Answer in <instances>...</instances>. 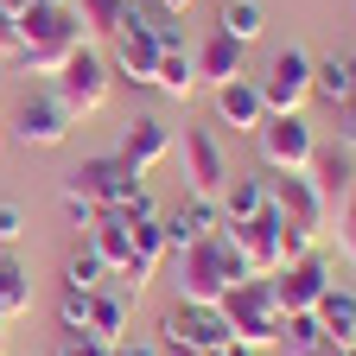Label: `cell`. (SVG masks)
I'll list each match as a JSON object with an SVG mask.
<instances>
[{"label": "cell", "mask_w": 356, "mask_h": 356, "mask_svg": "<svg viewBox=\"0 0 356 356\" xmlns=\"http://www.w3.org/2000/svg\"><path fill=\"white\" fill-rule=\"evenodd\" d=\"M172 261H178V299H185V305H222V293H229L236 280H248L242 254L229 248L222 229L204 236V242H191V248H178Z\"/></svg>", "instance_id": "obj_1"}, {"label": "cell", "mask_w": 356, "mask_h": 356, "mask_svg": "<svg viewBox=\"0 0 356 356\" xmlns=\"http://www.w3.org/2000/svg\"><path fill=\"white\" fill-rule=\"evenodd\" d=\"M222 318H229V343L280 350L286 312H280V299H274V280H236L229 293H222Z\"/></svg>", "instance_id": "obj_2"}, {"label": "cell", "mask_w": 356, "mask_h": 356, "mask_svg": "<svg viewBox=\"0 0 356 356\" xmlns=\"http://www.w3.org/2000/svg\"><path fill=\"white\" fill-rule=\"evenodd\" d=\"M267 210L299 222V229H312V236H331V222H337L325 191L312 185V172H267Z\"/></svg>", "instance_id": "obj_3"}, {"label": "cell", "mask_w": 356, "mask_h": 356, "mask_svg": "<svg viewBox=\"0 0 356 356\" xmlns=\"http://www.w3.org/2000/svg\"><path fill=\"white\" fill-rule=\"evenodd\" d=\"M254 140L267 172H312V159H318V127L305 115H267Z\"/></svg>", "instance_id": "obj_4"}, {"label": "cell", "mask_w": 356, "mask_h": 356, "mask_svg": "<svg viewBox=\"0 0 356 356\" xmlns=\"http://www.w3.org/2000/svg\"><path fill=\"white\" fill-rule=\"evenodd\" d=\"M254 83H261L267 115H305V102H312V51L305 44H286V51L267 58V76H254Z\"/></svg>", "instance_id": "obj_5"}, {"label": "cell", "mask_w": 356, "mask_h": 356, "mask_svg": "<svg viewBox=\"0 0 356 356\" xmlns=\"http://www.w3.org/2000/svg\"><path fill=\"white\" fill-rule=\"evenodd\" d=\"M229 343V318H222V305H185L178 299L165 318H159V350H222Z\"/></svg>", "instance_id": "obj_6"}, {"label": "cell", "mask_w": 356, "mask_h": 356, "mask_svg": "<svg viewBox=\"0 0 356 356\" xmlns=\"http://www.w3.org/2000/svg\"><path fill=\"white\" fill-rule=\"evenodd\" d=\"M172 159L185 165V191L191 197H222V185H229V153H222V140L210 127H185V140L172 147Z\"/></svg>", "instance_id": "obj_7"}, {"label": "cell", "mask_w": 356, "mask_h": 356, "mask_svg": "<svg viewBox=\"0 0 356 356\" xmlns=\"http://www.w3.org/2000/svg\"><path fill=\"white\" fill-rule=\"evenodd\" d=\"M108 83H115V70H108V58H96V51H89V44H83V51L51 76V89H58V102L83 121V115H96L102 102H108Z\"/></svg>", "instance_id": "obj_8"}, {"label": "cell", "mask_w": 356, "mask_h": 356, "mask_svg": "<svg viewBox=\"0 0 356 356\" xmlns=\"http://www.w3.org/2000/svg\"><path fill=\"white\" fill-rule=\"evenodd\" d=\"M64 185H76V191H83L89 204H96V210H121V204H127L134 191L147 185V178L134 172V165H121L115 153H96V159H83V165H76V172L64 178Z\"/></svg>", "instance_id": "obj_9"}, {"label": "cell", "mask_w": 356, "mask_h": 356, "mask_svg": "<svg viewBox=\"0 0 356 356\" xmlns=\"http://www.w3.org/2000/svg\"><path fill=\"white\" fill-rule=\"evenodd\" d=\"M70 127H76V115L58 102V89H51V83L32 89V96L13 108V134H19V147H64V140H70Z\"/></svg>", "instance_id": "obj_10"}, {"label": "cell", "mask_w": 356, "mask_h": 356, "mask_svg": "<svg viewBox=\"0 0 356 356\" xmlns=\"http://www.w3.org/2000/svg\"><path fill=\"white\" fill-rule=\"evenodd\" d=\"M222 236H229V248L242 254L248 280H274L280 267H286V261H280V216H274V210H261L254 222H229Z\"/></svg>", "instance_id": "obj_11"}, {"label": "cell", "mask_w": 356, "mask_h": 356, "mask_svg": "<svg viewBox=\"0 0 356 356\" xmlns=\"http://www.w3.org/2000/svg\"><path fill=\"white\" fill-rule=\"evenodd\" d=\"M19 38L26 44H83V13L76 0H32V7L19 13Z\"/></svg>", "instance_id": "obj_12"}, {"label": "cell", "mask_w": 356, "mask_h": 356, "mask_svg": "<svg viewBox=\"0 0 356 356\" xmlns=\"http://www.w3.org/2000/svg\"><path fill=\"white\" fill-rule=\"evenodd\" d=\"M172 147H178V134L159 121V115H134L127 121V134H121V147H115V159L121 165H134V172H153V165H165L172 159Z\"/></svg>", "instance_id": "obj_13"}, {"label": "cell", "mask_w": 356, "mask_h": 356, "mask_svg": "<svg viewBox=\"0 0 356 356\" xmlns=\"http://www.w3.org/2000/svg\"><path fill=\"white\" fill-rule=\"evenodd\" d=\"M325 286H331V267L318 261V254H305V261H286L280 274H274V299H280V312L293 318V312H312L325 299Z\"/></svg>", "instance_id": "obj_14"}, {"label": "cell", "mask_w": 356, "mask_h": 356, "mask_svg": "<svg viewBox=\"0 0 356 356\" xmlns=\"http://www.w3.org/2000/svg\"><path fill=\"white\" fill-rule=\"evenodd\" d=\"M210 96H216V121H222V127H236V134H261L267 102H261V83H254V76H229V83H216Z\"/></svg>", "instance_id": "obj_15"}, {"label": "cell", "mask_w": 356, "mask_h": 356, "mask_svg": "<svg viewBox=\"0 0 356 356\" xmlns=\"http://www.w3.org/2000/svg\"><path fill=\"white\" fill-rule=\"evenodd\" d=\"M222 229V204L216 197H185L172 216H165V248L178 254V248H191V242H204V236H216ZM165 254V261H172Z\"/></svg>", "instance_id": "obj_16"}, {"label": "cell", "mask_w": 356, "mask_h": 356, "mask_svg": "<svg viewBox=\"0 0 356 356\" xmlns=\"http://www.w3.org/2000/svg\"><path fill=\"white\" fill-rule=\"evenodd\" d=\"M83 248L89 254H96L102 267H108V280L121 274V267L134 261V236H127V216H115V210H102L96 222H89V229H83Z\"/></svg>", "instance_id": "obj_17"}, {"label": "cell", "mask_w": 356, "mask_h": 356, "mask_svg": "<svg viewBox=\"0 0 356 356\" xmlns=\"http://www.w3.org/2000/svg\"><path fill=\"white\" fill-rule=\"evenodd\" d=\"M134 325V299L121 286H102V293H89V331L83 337H96V343H121Z\"/></svg>", "instance_id": "obj_18"}, {"label": "cell", "mask_w": 356, "mask_h": 356, "mask_svg": "<svg viewBox=\"0 0 356 356\" xmlns=\"http://www.w3.org/2000/svg\"><path fill=\"white\" fill-rule=\"evenodd\" d=\"M191 58H197V76H204L210 89H216V83H229V76H248V70H242L248 44H236L229 32H210V38L197 44V51H191Z\"/></svg>", "instance_id": "obj_19"}, {"label": "cell", "mask_w": 356, "mask_h": 356, "mask_svg": "<svg viewBox=\"0 0 356 356\" xmlns=\"http://www.w3.org/2000/svg\"><path fill=\"white\" fill-rule=\"evenodd\" d=\"M318 312V325H325V337H331V350H356V293L350 286H325V299L312 305Z\"/></svg>", "instance_id": "obj_20"}, {"label": "cell", "mask_w": 356, "mask_h": 356, "mask_svg": "<svg viewBox=\"0 0 356 356\" xmlns=\"http://www.w3.org/2000/svg\"><path fill=\"white\" fill-rule=\"evenodd\" d=\"M216 204H222V229H229V222H254L267 210V172H236Z\"/></svg>", "instance_id": "obj_21"}, {"label": "cell", "mask_w": 356, "mask_h": 356, "mask_svg": "<svg viewBox=\"0 0 356 356\" xmlns=\"http://www.w3.org/2000/svg\"><path fill=\"white\" fill-rule=\"evenodd\" d=\"M312 185L325 191V204H331V210H343V204H350V191H356L350 153H343V147H331V153L318 147V159H312Z\"/></svg>", "instance_id": "obj_22"}, {"label": "cell", "mask_w": 356, "mask_h": 356, "mask_svg": "<svg viewBox=\"0 0 356 356\" xmlns=\"http://www.w3.org/2000/svg\"><path fill=\"white\" fill-rule=\"evenodd\" d=\"M153 89H159V96H172V102H191L197 89H204L197 58H191V51H165V58H159V70H153Z\"/></svg>", "instance_id": "obj_23"}, {"label": "cell", "mask_w": 356, "mask_h": 356, "mask_svg": "<svg viewBox=\"0 0 356 356\" xmlns=\"http://www.w3.org/2000/svg\"><path fill=\"white\" fill-rule=\"evenodd\" d=\"M32 312V274H26V261H13V248H0V318H26Z\"/></svg>", "instance_id": "obj_24"}, {"label": "cell", "mask_w": 356, "mask_h": 356, "mask_svg": "<svg viewBox=\"0 0 356 356\" xmlns=\"http://www.w3.org/2000/svg\"><path fill=\"white\" fill-rule=\"evenodd\" d=\"M280 350L286 356H337L331 337H325V325H318V312H293L286 331H280Z\"/></svg>", "instance_id": "obj_25"}, {"label": "cell", "mask_w": 356, "mask_h": 356, "mask_svg": "<svg viewBox=\"0 0 356 356\" xmlns=\"http://www.w3.org/2000/svg\"><path fill=\"white\" fill-rule=\"evenodd\" d=\"M216 32H229L236 44H254L267 32V7H261V0H229V7L216 13Z\"/></svg>", "instance_id": "obj_26"}, {"label": "cell", "mask_w": 356, "mask_h": 356, "mask_svg": "<svg viewBox=\"0 0 356 356\" xmlns=\"http://www.w3.org/2000/svg\"><path fill=\"white\" fill-rule=\"evenodd\" d=\"M76 51H83V44H26V51H19L13 64H19L26 76H58V70H64Z\"/></svg>", "instance_id": "obj_27"}, {"label": "cell", "mask_w": 356, "mask_h": 356, "mask_svg": "<svg viewBox=\"0 0 356 356\" xmlns=\"http://www.w3.org/2000/svg\"><path fill=\"white\" fill-rule=\"evenodd\" d=\"M76 13H83V32H89V38H115L127 0H76Z\"/></svg>", "instance_id": "obj_28"}, {"label": "cell", "mask_w": 356, "mask_h": 356, "mask_svg": "<svg viewBox=\"0 0 356 356\" xmlns=\"http://www.w3.org/2000/svg\"><path fill=\"white\" fill-rule=\"evenodd\" d=\"M127 236H134V261H147L159 267L172 248H165V216H147V222H127Z\"/></svg>", "instance_id": "obj_29"}, {"label": "cell", "mask_w": 356, "mask_h": 356, "mask_svg": "<svg viewBox=\"0 0 356 356\" xmlns=\"http://www.w3.org/2000/svg\"><path fill=\"white\" fill-rule=\"evenodd\" d=\"M64 286H76V293H102V286H108V267L89 254V248H76V254L64 261Z\"/></svg>", "instance_id": "obj_30"}, {"label": "cell", "mask_w": 356, "mask_h": 356, "mask_svg": "<svg viewBox=\"0 0 356 356\" xmlns=\"http://www.w3.org/2000/svg\"><path fill=\"white\" fill-rule=\"evenodd\" d=\"M312 96L331 102V108L350 96V83H343V58H312Z\"/></svg>", "instance_id": "obj_31"}, {"label": "cell", "mask_w": 356, "mask_h": 356, "mask_svg": "<svg viewBox=\"0 0 356 356\" xmlns=\"http://www.w3.org/2000/svg\"><path fill=\"white\" fill-rule=\"evenodd\" d=\"M58 325H64V337H83L89 331V293H76V286L58 293Z\"/></svg>", "instance_id": "obj_32"}, {"label": "cell", "mask_w": 356, "mask_h": 356, "mask_svg": "<svg viewBox=\"0 0 356 356\" xmlns=\"http://www.w3.org/2000/svg\"><path fill=\"white\" fill-rule=\"evenodd\" d=\"M96 216H102L96 204H89V197H83L76 185H64V222H70V229H76V236H83V229H89V222H96Z\"/></svg>", "instance_id": "obj_33"}, {"label": "cell", "mask_w": 356, "mask_h": 356, "mask_svg": "<svg viewBox=\"0 0 356 356\" xmlns=\"http://www.w3.org/2000/svg\"><path fill=\"white\" fill-rule=\"evenodd\" d=\"M331 127H337V147L356 153V96H343V102L331 108Z\"/></svg>", "instance_id": "obj_34"}, {"label": "cell", "mask_w": 356, "mask_h": 356, "mask_svg": "<svg viewBox=\"0 0 356 356\" xmlns=\"http://www.w3.org/2000/svg\"><path fill=\"white\" fill-rule=\"evenodd\" d=\"M19 51H26V38H19V13H13V7H0V58L13 64Z\"/></svg>", "instance_id": "obj_35"}, {"label": "cell", "mask_w": 356, "mask_h": 356, "mask_svg": "<svg viewBox=\"0 0 356 356\" xmlns=\"http://www.w3.org/2000/svg\"><path fill=\"white\" fill-rule=\"evenodd\" d=\"M19 242H26V210L0 204V248H19Z\"/></svg>", "instance_id": "obj_36"}, {"label": "cell", "mask_w": 356, "mask_h": 356, "mask_svg": "<svg viewBox=\"0 0 356 356\" xmlns=\"http://www.w3.org/2000/svg\"><path fill=\"white\" fill-rule=\"evenodd\" d=\"M337 248H343V254L356 261V191H350V204L337 210Z\"/></svg>", "instance_id": "obj_37"}, {"label": "cell", "mask_w": 356, "mask_h": 356, "mask_svg": "<svg viewBox=\"0 0 356 356\" xmlns=\"http://www.w3.org/2000/svg\"><path fill=\"white\" fill-rule=\"evenodd\" d=\"M58 356H115V343H96V337H64Z\"/></svg>", "instance_id": "obj_38"}, {"label": "cell", "mask_w": 356, "mask_h": 356, "mask_svg": "<svg viewBox=\"0 0 356 356\" xmlns=\"http://www.w3.org/2000/svg\"><path fill=\"white\" fill-rule=\"evenodd\" d=\"M115 356H165V350H159V343H147V337H134V331H127V337L115 343Z\"/></svg>", "instance_id": "obj_39"}, {"label": "cell", "mask_w": 356, "mask_h": 356, "mask_svg": "<svg viewBox=\"0 0 356 356\" xmlns=\"http://www.w3.org/2000/svg\"><path fill=\"white\" fill-rule=\"evenodd\" d=\"M153 7H159L165 19H185V13H191V0H153Z\"/></svg>", "instance_id": "obj_40"}, {"label": "cell", "mask_w": 356, "mask_h": 356, "mask_svg": "<svg viewBox=\"0 0 356 356\" xmlns=\"http://www.w3.org/2000/svg\"><path fill=\"white\" fill-rule=\"evenodd\" d=\"M343 83H350V96H356V51L343 58Z\"/></svg>", "instance_id": "obj_41"}, {"label": "cell", "mask_w": 356, "mask_h": 356, "mask_svg": "<svg viewBox=\"0 0 356 356\" xmlns=\"http://www.w3.org/2000/svg\"><path fill=\"white\" fill-rule=\"evenodd\" d=\"M222 356H267V350H248V343H229V350H222Z\"/></svg>", "instance_id": "obj_42"}, {"label": "cell", "mask_w": 356, "mask_h": 356, "mask_svg": "<svg viewBox=\"0 0 356 356\" xmlns=\"http://www.w3.org/2000/svg\"><path fill=\"white\" fill-rule=\"evenodd\" d=\"M0 7H13V13H26V7H32V0H0Z\"/></svg>", "instance_id": "obj_43"}, {"label": "cell", "mask_w": 356, "mask_h": 356, "mask_svg": "<svg viewBox=\"0 0 356 356\" xmlns=\"http://www.w3.org/2000/svg\"><path fill=\"white\" fill-rule=\"evenodd\" d=\"M222 350H229V343H222ZM222 350H185V356H222Z\"/></svg>", "instance_id": "obj_44"}, {"label": "cell", "mask_w": 356, "mask_h": 356, "mask_svg": "<svg viewBox=\"0 0 356 356\" xmlns=\"http://www.w3.org/2000/svg\"><path fill=\"white\" fill-rule=\"evenodd\" d=\"M0 350H7V318H0Z\"/></svg>", "instance_id": "obj_45"}]
</instances>
